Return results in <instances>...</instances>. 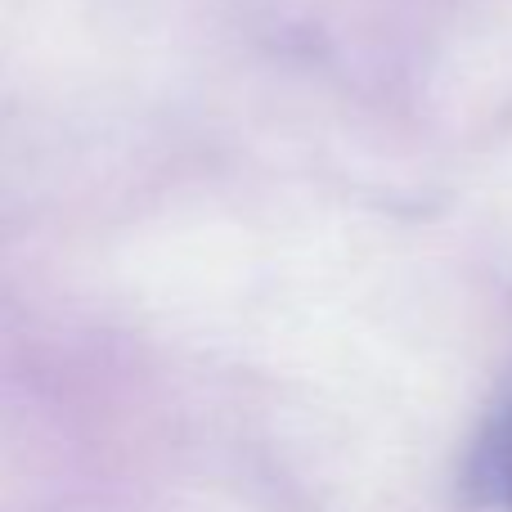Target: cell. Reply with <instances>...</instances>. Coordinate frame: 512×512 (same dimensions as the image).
<instances>
[{
  "label": "cell",
  "mask_w": 512,
  "mask_h": 512,
  "mask_svg": "<svg viewBox=\"0 0 512 512\" xmlns=\"http://www.w3.org/2000/svg\"><path fill=\"white\" fill-rule=\"evenodd\" d=\"M468 490L481 508H512V400L499 409L472 450Z\"/></svg>",
  "instance_id": "cell-1"
}]
</instances>
